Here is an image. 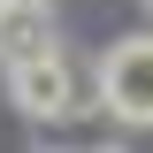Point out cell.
<instances>
[{
  "label": "cell",
  "instance_id": "277c9868",
  "mask_svg": "<svg viewBox=\"0 0 153 153\" xmlns=\"http://www.w3.org/2000/svg\"><path fill=\"white\" fill-rule=\"evenodd\" d=\"M0 8H31V0H0Z\"/></svg>",
  "mask_w": 153,
  "mask_h": 153
},
{
  "label": "cell",
  "instance_id": "7a4b0ae2",
  "mask_svg": "<svg viewBox=\"0 0 153 153\" xmlns=\"http://www.w3.org/2000/svg\"><path fill=\"white\" fill-rule=\"evenodd\" d=\"M8 100H16L23 115H69L76 107V76L61 54H38V61H8Z\"/></svg>",
  "mask_w": 153,
  "mask_h": 153
},
{
  "label": "cell",
  "instance_id": "5b68a950",
  "mask_svg": "<svg viewBox=\"0 0 153 153\" xmlns=\"http://www.w3.org/2000/svg\"><path fill=\"white\" fill-rule=\"evenodd\" d=\"M100 153H123V146H100Z\"/></svg>",
  "mask_w": 153,
  "mask_h": 153
},
{
  "label": "cell",
  "instance_id": "8992f818",
  "mask_svg": "<svg viewBox=\"0 0 153 153\" xmlns=\"http://www.w3.org/2000/svg\"><path fill=\"white\" fill-rule=\"evenodd\" d=\"M146 16H153V0H146Z\"/></svg>",
  "mask_w": 153,
  "mask_h": 153
},
{
  "label": "cell",
  "instance_id": "6da1fadb",
  "mask_svg": "<svg viewBox=\"0 0 153 153\" xmlns=\"http://www.w3.org/2000/svg\"><path fill=\"white\" fill-rule=\"evenodd\" d=\"M100 107L115 123L153 130V38H123L100 54Z\"/></svg>",
  "mask_w": 153,
  "mask_h": 153
},
{
  "label": "cell",
  "instance_id": "3957f363",
  "mask_svg": "<svg viewBox=\"0 0 153 153\" xmlns=\"http://www.w3.org/2000/svg\"><path fill=\"white\" fill-rule=\"evenodd\" d=\"M0 54H8V61L61 54V46H54V16H46V0H31V8H0Z\"/></svg>",
  "mask_w": 153,
  "mask_h": 153
}]
</instances>
